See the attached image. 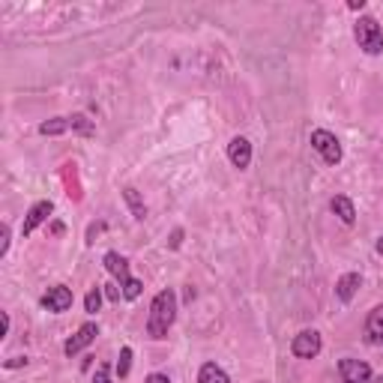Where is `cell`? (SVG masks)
I'll return each instance as SVG.
<instances>
[{
  "label": "cell",
  "mask_w": 383,
  "mask_h": 383,
  "mask_svg": "<svg viewBox=\"0 0 383 383\" xmlns=\"http://www.w3.org/2000/svg\"><path fill=\"white\" fill-rule=\"evenodd\" d=\"M177 321V294L174 288H165L153 297L150 303V315H147V335L153 342L168 339V330Z\"/></svg>",
  "instance_id": "obj_1"
},
{
  "label": "cell",
  "mask_w": 383,
  "mask_h": 383,
  "mask_svg": "<svg viewBox=\"0 0 383 383\" xmlns=\"http://www.w3.org/2000/svg\"><path fill=\"white\" fill-rule=\"evenodd\" d=\"M353 39H357L359 48L366 54H371V57L383 54V27L377 24V18L359 15V21L353 24Z\"/></svg>",
  "instance_id": "obj_2"
},
{
  "label": "cell",
  "mask_w": 383,
  "mask_h": 383,
  "mask_svg": "<svg viewBox=\"0 0 383 383\" xmlns=\"http://www.w3.org/2000/svg\"><path fill=\"white\" fill-rule=\"evenodd\" d=\"M312 147H315L317 156L326 162V165H339L342 156H344L339 138H335L333 132H326V129H315L312 132Z\"/></svg>",
  "instance_id": "obj_3"
},
{
  "label": "cell",
  "mask_w": 383,
  "mask_h": 383,
  "mask_svg": "<svg viewBox=\"0 0 383 383\" xmlns=\"http://www.w3.org/2000/svg\"><path fill=\"white\" fill-rule=\"evenodd\" d=\"M321 351H324V339L317 330H303L290 342V353H294L297 359H315Z\"/></svg>",
  "instance_id": "obj_4"
},
{
  "label": "cell",
  "mask_w": 383,
  "mask_h": 383,
  "mask_svg": "<svg viewBox=\"0 0 383 383\" xmlns=\"http://www.w3.org/2000/svg\"><path fill=\"white\" fill-rule=\"evenodd\" d=\"M72 303H75V297H72V290L66 285H54L48 288L42 294L39 299V306L45 308V312H51V315H63V312H69Z\"/></svg>",
  "instance_id": "obj_5"
},
{
  "label": "cell",
  "mask_w": 383,
  "mask_h": 383,
  "mask_svg": "<svg viewBox=\"0 0 383 383\" xmlns=\"http://www.w3.org/2000/svg\"><path fill=\"white\" fill-rule=\"evenodd\" d=\"M96 335H99V326H96L93 321L81 324L78 330H75V335H69L66 344H63V353H66V357H78L81 351H87L90 344L96 342Z\"/></svg>",
  "instance_id": "obj_6"
},
{
  "label": "cell",
  "mask_w": 383,
  "mask_h": 383,
  "mask_svg": "<svg viewBox=\"0 0 383 383\" xmlns=\"http://www.w3.org/2000/svg\"><path fill=\"white\" fill-rule=\"evenodd\" d=\"M339 377L342 383H371V366L362 359L344 357L339 359Z\"/></svg>",
  "instance_id": "obj_7"
},
{
  "label": "cell",
  "mask_w": 383,
  "mask_h": 383,
  "mask_svg": "<svg viewBox=\"0 0 383 383\" xmlns=\"http://www.w3.org/2000/svg\"><path fill=\"white\" fill-rule=\"evenodd\" d=\"M51 213H54V204H51V200H36V204L27 209V216H24V222H21V236H30L36 227L48 222Z\"/></svg>",
  "instance_id": "obj_8"
},
{
  "label": "cell",
  "mask_w": 383,
  "mask_h": 383,
  "mask_svg": "<svg viewBox=\"0 0 383 383\" xmlns=\"http://www.w3.org/2000/svg\"><path fill=\"white\" fill-rule=\"evenodd\" d=\"M227 159H231L234 168L245 171L252 165V144L249 138H243V135H236V138H231V144H227Z\"/></svg>",
  "instance_id": "obj_9"
},
{
  "label": "cell",
  "mask_w": 383,
  "mask_h": 383,
  "mask_svg": "<svg viewBox=\"0 0 383 383\" xmlns=\"http://www.w3.org/2000/svg\"><path fill=\"white\" fill-rule=\"evenodd\" d=\"M359 288H362V276H359V272H344V276L335 281V297H339L342 303H351V299L359 294Z\"/></svg>",
  "instance_id": "obj_10"
},
{
  "label": "cell",
  "mask_w": 383,
  "mask_h": 383,
  "mask_svg": "<svg viewBox=\"0 0 383 383\" xmlns=\"http://www.w3.org/2000/svg\"><path fill=\"white\" fill-rule=\"evenodd\" d=\"M105 270L111 272V276H114L117 281H120V288L132 279V272H129V261H126L120 252H108V254H105Z\"/></svg>",
  "instance_id": "obj_11"
},
{
  "label": "cell",
  "mask_w": 383,
  "mask_h": 383,
  "mask_svg": "<svg viewBox=\"0 0 383 383\" xmlns=\"http://www.w3.org/2000/svg\"><path fill=\"white\" fill-rule=\"evenodd\" d=\"M366 342L368 344H383V306L371 308L366 317Z\"/></svg>",
  "instance_id": "obj_12"
},
{
  "label": "cell",
  "mask_w": 383,
  "mask_h": 383,
  "mask_svg": "<svg viewBox=\"0 0 383 383\" xmlns=\"http://www.w3.org/2000/svg\"><path fill=\"white\" fill-rule=\"evenodd\" d=\"M330 209L342 218L344 225H353V222H357V207H353V200H351L348 195H335V198L330 200Z\"/></svg>",
  "instance_id": "obj_13"
},
{
  "label": "cell",
  "mask_w": 383,
  "mask_h": 383,
  "mask_svg": "<svg viewBox=\"0 0 383 383\" xmlns=\"http://www.w3.org/2000/svg\"><path fill=\"white\" fill-rule=\"evenodd\" d=\"M198 383H231V377L225 375L222 366H216V362H204L198 371Z\"/></svg>",
  "instance_id": "obj_14"
},
{
  "label": "cell",
  "mask_w": 383,
  "mask_h": 383,
  "mask_svg": "<svg viewBox=\"0 0 383 383\" xmlns=\"http://www.w3.org/2000/svg\"><path fill=\"white\" fill-rule=\"evenodd\" d=\"M123 200H126V204H129L132 216L138 218V222H144V218H147V207H144V200H141V195H138V189L126 186V189H123Z\"/></svg>",
  "instance_id": "obj_15"
},
{
  "label": "cell",
  "mask_w": 383,
  "mask_h": 383,
  "mask_svg": "<svg viewBox=\"0 0 383 383\" xmlns=\"http://www.w3.org/2000/svg\"><path fill=\"white\" fill-rule=\"evenodd\" d=\"M69 129L78 132V135H84V138H90V135L96 132V123L90 120L87 114H69Z\"/></svg>",
  "instance_id": "obj_16"
},
{
  "label": "cell",
  "mask_w": 383,
  "mask_h": 383,
  "mask_svg": "<svg viewBox=\"0 0 383 383\" xmlns=\"http://www.w3.org/2000/svg\"><path fill=\"white\" fill-rule=\"evenodd\" d=\"M63 132H72L69 117H51V120L39 123V135H63Z\"/></svg>",
  "instance_id": "obj_17"
},
{
  "label": "cell",
  "mask_w": 383,
  "mask_h": 383,
  "mask_svg": "<svg viewBox=\"0 0 383 383\" xmlns=\"http://www.w3.org/2000/svg\"><path fill=\"white\" fill-rule=\"evenodd\" d=\"M99 306H102V288H90L87 297H84V312L87 315H96Z\"/></svg>",
  "instance_id": "obj_18"
},
{
  "label": "cell",
  "mask_w": 383,
  "mask_h": 383,
  "mask_svg": "<svg viewBox=\"0 0 383 383\" xmlns=\"http://www.w3.org/2000/svg\"><path fill=\"white\" fill-rule=\"evenodd\" d=\"M120 290H123V299H129V303H132V299H138V297H141V290H144V281H138V279H129V281H126V285H123Z\"/></svg>",
  "instance_id": "obj_19"
},
{
  "label": "cell",
  "mask_w": 383,
  "mask_h": 383,
  "mask_svg": "<svg viewBox=\"0 0 383 383\" xmlns=\"http://www.w3.org/2000/svg\"><path fill=\"white\" fill-rule=\"evenodd\" d=\"M129 368H132V348H123L120 351V359H117V375L129 377Z\"/></svg>",
  "instance_id": "obj_20"
},
{
  "label": "cell",
  "mask_w": 383,
  "mask_h": 383,
  "mask_svg": "<svg viewBox=\"0 0 383 383\" xmlns=\"http://www.w3.org/2000/svg\"><path fill=\"white\" fill-rule=\"evenodd\" d=\"M93 383H111V366H99L96 368V375H93Z\"/></svg>",
  "instance_id": "obj_21"
},
{
  "label": "cell",
  "mask_w": 383,
  "mask_h": 383,
  "mask_svg": "<svg viewBox=\"0 0 383 383\" xmlns=\"http://www.w3.org/2000/svg\"><path fill=\"white\" fill-rule=\"evenodd\" d=\"M102 231H105V222L90 225V227H87V243H96V234H102Z\"/></svg>",
  "instance_id": "obj_22"
},
{
  "label": "cell",
  "mask_w": 383,
  "mask_h": 383,
  "mask_svg": "<svg viewBox=\"0 0 383 383\" xmlns=\"http://www.w3.org/2000/svg\"><path fill=\"white\" fill-rule=\"evenodd\" d=\"M0 236H3V243H0V258L9 252V225H3L0 227Z\"/></svg>",
  "instance_id": "obj_23"
},
{
  "label": "cell",
  "mask_w": 383,
  "mask_h": 383,
  "mask_svg": "<svg viewBox=\"0 0 383 383\" xmlns=\"http://www.w3.org/2000/svg\"><path fill=\"white\" fill-rule=\"evenodd\" d=\"M105 297H108V299H111V303H117V299H120V297H123V290H120V288H117V285H105Z\"/></svg>",
  "instance_id": "obj_24"
},
{
  "label": "cell",
  "mask_w": 383,
  "mask_h": 383,
  "mask_svg": "<svg viewBox=\"0 0 383 383\" xmlns=\"http://www.w3.org/2000/svg\"><path fill=\"white\" fill-rule=\"evenodd\" d=\"M3 366H6V368H21V366H27V359H24V357H12V359H6Z\"/></svg>",
  "instance_id": "obj_25"
},
{
  "label": "cell",
  "mask_w": 383,
  "mask_h": 383,
  "mask_svg": "<svg viewBox=\"0 0 383 383\" xmlns=\"http://www.w3.org/2000/svg\"><path fill=\"white\" fill-rule=\"evenodd\" d=\"M180 243H183V231L177 227V231L171 234V249H180Z\"/></svg>",
  "instance_id": "obj_26"
},
{
  "label": "cell",
  "mask_w": 383,
  "mask_h": 383,
  "mask_svg": "<svg viewBox=\"0 0 383 383\" xmlns=\"http://www.w3.org/2000/svg\"><path fill=\"white\" fill-rule=\"evenodd\" d=\"M147 383H171L168 375H159V371H153V375H147Z\"/></svg>",
  "instance_id": "obj_27"
},
{
  "label": "cell",
  "mask_w": 383,
  "mask_h": 383,
  "mask_svg": "<svg viewBox=\"0 0 383 383\" xmlns=\"http://www.w3.org/2000/svg\"><path fill=\"white\" fill-rule=\"evenodd\" d=\"M362 6H366V0H351V3H348V9H353V12H357V9H362Z\"/></svg>",
  "instance_id": "obj_28"
},
{
  "label": "cell",
  "mask_w": 383,
  "mask_h": 383,
  "mask_svg": "<svg viewBox=\"0 0 383 383\" xmlns=\"http://www.w3.org/2000/svg\"><path fill=\"white\" fill-rule=\"evenodd\" d=\"M375 252H377V254H383V236H380V240H377V245H375Z\"/></svg>",
  "instance_id": "obj_29"
},
{
  "label": "cell",
  "mask_w": 383,
  "mask_h": 383,
  "mask_svg": "<svg viewBox=\"0 0 383 383\" xmlns=\"http://www.w3.org/2000/svg\"><path fill=\"white\" fill-rule=\"evenodd\" d=\"M371 383H383V375H380V377H375V380H371Z\"/></svg>",
  "instance_id": "obj_30"
}]
</instances>
